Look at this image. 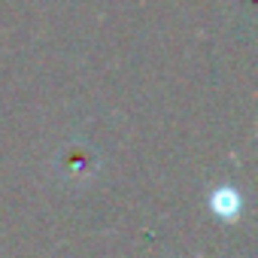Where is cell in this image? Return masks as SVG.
<instances>
[{"mask_svg": "<svg viewBox=\"0 0 258 258\" xmlns=\"http://www.w3.org/2000/svg\"><path fill=\"white\" fill-rule=\"evenodd\" d=\"M213 207H216L222 216H234V213H237V207H240V198H237L231 188H222V191H216V195H213Z\"/></svg>", "mask_w": 258, "mask_h": 258, "instance_id": "1", "label": "cell"}]
</instances>
